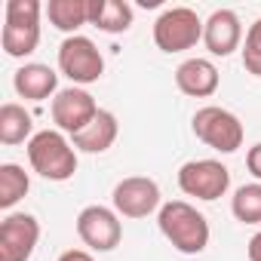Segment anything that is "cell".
Masks as SVG:
<instances>
[{
    "instance_id": "obj_24",
    "label": "cell",
    "mask_w": 261,
    "mask_h": 261,
    "mask_svg": "<svg viewBox=\"0 0 261 261\" xmlns=\"http://www.w3.org/2000/svg\"><path fill=\"white\" fill-rule=\"evenodd\" d=\"M246 255H249V261H261V230L249 240V246H246Z\"/></svg>"
},
{
    "instance_id": "obj_4",
    "label": "cell",
    "mask_w": 261,
    "mask_h": 261,
    "mask_svg": "<svg viewBox=\"0 0 261 261\" xmlns=\"http://www.w3.org/2000/svg\"><path fill=\"white\" fill-rule=\"evenodd\" d=\"M191 129L203 145H209L218 154H233L237 148H243V136H246L240 117L227 108H218V105L200 108L191 120Z\"/></svg>"
},
{
    "instance_id": "obj_18",
    "label": "cell",
    "mask_w": 261,
    "mask_h": 261,
    "mask_svg": "<svg viewBox=\"0 0 261 261\" xmlns=\"http://www.w3.org/2000/svg\"><path fill=\"white\" fill-rule=\"evenodd\" d=\"M34 139V120L31 114L16 105V101H7L0 108V142L4 145H22V142H31Z\"/></svg>"
},
{
    "instance_id": "obj_10",
    "label": "cell",
    "mask_w": 261,
    "mask_h": 261,
    "mask_svg": "<svg viewBox=\"0 0 261 261\" xmlns=\"http://www.w3.org/2000/svg\"><path fill=\"white\" fill-rule=\"evenodd\" d=\"M77 237L83 240V246H89L92 252H111L120 246L123 240V224H120V215L108 206H86L80 209L77 215Z\"/></svg>"
},
{
    "instance_id": "obj_3",
    "label": "cell",
    "mask_w": 261,
    "mask_h": 261,
    "mask_svg": "<svg viewBox=\"0 0 261 261\" xmlns=\"http://www.w3.org/2000/svg\"><path fill=\"white\" fill-rule=\"evenodd\" d=\"M40 0H7L0 43L10 59H25L40 46Z\"/></svg>"
},
{
    "instance_id": "obj_7",
    "label": "cell",
    "mask_w": 261,
    "mask_h": 261,
    "mask_svg": "<svg viewBox=\"0 0 261 261\" xmlns=\"http://www.w3.org/2000/svg\"><path fill=\"white\" fill-rule=\"evenodd\" d=\"M178 188L181 194L188 197H197V200H218L227 194L230 188V169L218 160H188L181 169H178Z\"/></svg>"
},
{
    "instance_id": "obj_16",
    "label": "cell",
    "mask_w": 261,
    "mask_h": 261,
    "mask_svg": "<svg viewBox=\"0 0 261 261\" xmlns=\"http://www.w3.org/2000/svg\"><path fill=\"white\" fill-rule=\"evenodd\" d=\"M133 7L126 0H89V25L105 34H123L133 28Z\"/></svg>"
},
{
    "instance_id": "obj_14",
    "label": "cell",
    "mask_w": 261,
    "mask_h": 261,
    "mask_svg": "<svg viewBox=\"0 0 261 261\" xmlns=\"http://www.w3.org/2000/svg\"><path fill=\"white\" fill-rule=\"evenodd\" d=\"M13 86L22 98L28 101H43V98H56L59 95V74L49 68V65H40V62H28L16 71L13 77Z\"/></svg>"
},
{
    "instance_id": "obj_19",
    "label": "cell",
    "mask_w": 261,
    "mask_h": 261,
    "mask_svg": "<svg viewBox=\"0 0 261 261\" xmlns=\"http://www.w3.org/2000/svg\"><path fill=\"white\" fill-rule=\"evenodd\" d=\"M28 191H31V178L19 163L0 166V209H13Z\"/></svg>"
},
{
    "instance_id": "obj_20",
    "label": "cell",
    "mask_w": 261,
    "mask_h": 261,
    "mask_svg": "<svg viewBox=\"0 0 261 261\" xmlns=\"http://www.w3.org/2000/svg\"><path fill=\"white\" fill-rule=\"evenodd\" d=\"M230 212L243 224H261V181L237 188L230 197Z\"/></svg>"
},
{
    "instance_id": "obj_1",
    "label": "cell",
    "mask_w": 261,
    "mask_h": 261,
    "mask_svg": "<svg viewBox=\"0 0 261 261\" xmlns=\"http://www.w3.org/2000/svg\"><path fill=\"white\" fill-rule=\"evenodd\" d=\"M157 224H160V233L169 240V246L181 255H200L209 246V221L188 200L163 203L157 212Z\"/></svg>"
},
{
    "instance_id": "obj_22",
    "label": "cell",
    "mask_w": 261,
    "mask_h": 261,
    "mask_svg": "<svg viewBox=\"0 0 261 261\" xmlns=\"http://www.w3.org/2000/svg\"><path fill=\"white\" fill-rule=\"evenodd\" d=\"M246 166H249V172L255 175V181H261V142L249 148V154H246Z\"/></svg>"
},
{
    "instance_id": "obj_2",
    "label": "cell",
    "mask_w": 261,
    "mask_h": 261,
    "mask_svg": "<svg viewBox=\"0 0 261 261\" xmlns=\"http://www.w3.org/2000/svg\"><path fill=\"white\" fill-rule=\"evenodd\" d=\"M28 163L46 181H68L77 172V148L59 129H40L28 142Z\"/></svg>"
},
{
    "instance_id": "obj_17",
    "label": "cell",
    "mask_w": 261,
    "mask_h": 261,
    "mask_svg": "<svg viewBox=\"0 0 261 261\" xmlns=\"http://www.w3.org/2000/svg\"><path fill=\"white\" fill-rule=\"evenodd\" d=\"M43 13L56 31L74 37L77 28L89 25V0H49Z\"/></svg>"
},
{
    "instance_id": "obj_13",
    "label": "cell",
    "mask_w": 261,
    "mask_h": 261,
    "mask_svg": "<svg viewBox=\"0 0 261 261\" xmlns=\"http://www.w3.org/2000/svg\"><path fill=\"white\" fill-rule=\"evenodd\" d=\"M218 68L209 62V59H185L178 68H175V86L191 95V98H209L218 92Z\"/></svg>"
},
{
    "instance_id": "obj_15",
    "label": "cell",
    "mask_w": 261,
    "mask_h": 261,
    "mask_svg": "<svg viewBox=\"0 0 261 261\" xmlns=\"http://www.w3.org/2000/svg\"><path fill=\"white\" fill-rule=\"evenodd\" d=\"M117 133H120L117 117L101 108V111L95 114V120L83 129V133H77L71 142H74V148L83 151V154H105V151L117 142Z\"/></svg>"
},
{
    "instance_id": "obj_21",
    "label": "cell",
    "mask_w": 261,
    "mask_h": 261,
    "mask_svg": "<svg viewBox=\"0 0 261 261\" xmlns=\"http://www.w3.org/2000/svg\"><path fill=\"white\" fill-rule=\"evenodd\" d=\"M243 68L252 77H261V19H255L246 31V43H243Z\"/></svg>"
},
{
    "instance_id": "obj_23",
    "label": "cell",
    "mask_w": 261,
    "mask_h": 261,
    "mask_svg": "<svg viewBox=\"0 0 261 261\" xmlns=\"http://www.w3.org/2000/svg\"><path fill=\"white\" fill-rule=\"evenodd\" d=\"M59 261H95L86 249H68V252H62L59 255Z\"/></svg>"
},
{
    "instance_id": "obj_9",
    "label": "cell",
    "mask_w": 261,
    "mask_h": 261,
    "mask_svg": "<svg viewBox=\"0 0 261 261\" xmlns=\"http://www.w3.org/2000/svg\"><path fill=\"white\" fill-rule=\"evenodd\" d=\"M114 212L123 218H148L151 212H160V185L148 175H129L114 185L111 194Z\"/></svg>"
},
{
    "instance_id": "obj_11",
    "label": "cell",
    "mask_w": 261,
    "mask_h": 261,
    "mask_svg": "<svg viewBox=\"0 0 261 261\" xmlns=\"http://www.w3.org/2000/svg\"><path fill=\"white\" fill-rule=\"evenodd\" d=\"M40 243V221L28 212H10L0 221V261H31Z\"/></svg>"
},
{
    "instance_id": "obj_12",
    "label": "cell",
    "mask_w": 261,
    "mask_h": 261,
    "mask_svg": "<svg viewBox=\"0 0 261 261\" xmlns=\"http://www.w3.org/2000/svg\"><path fill=\"white\" fill-rule=\"evenodd\" d=\"M203 43L212 56L227 59L230 53H237L243 46V25L240 16L233 10H215L206 22H203Z\"/></svg>"
},
{
    "instance_id": "obj_5",
    "label": "cell",
    "mask_w": 261,
    "mask_h": 261,
    "mask_svg": "<svg viewBox=\"0 0 261 261\" xmlns=\"http://www.w3.org/2000/svg\"><path fill=\"white\" fill-rule=\"evenodd\" d=\"M203 40V19L191 7H169L154 22V43L160 53H185Z\"/></svg>"
},
{
    "instance_id": "obj_6",
    "label": "cell",
    "mask_w": 261,
    "mask_h": 261,
    "mask_svg": "<svg viewBox=\"0 0 261 261\" xmlns=\"http://www.w3.org/2000/svg\"><path fill=\"white\" fill-rule=\"evenodd\" d=\"M59 71L74 86H89L105 74V59L89 37L74 34V37H65L59 46Z\"/></svg>"
},
{
    "instance_id": "obj_8",
    "label": "cell",
    "mask_w": 261,
    "mask_h": 261,
    "mask_svg": "<svg viewBox=\"0 0 261 261\" xmlns=\"http://www.w3.org/2000/svg\"><path fill=\"white\" fill-rule=\"evenodd\" d=\"M98 111H101V108L95 105L92 92H86L83 86L59 89V95H56L53 105H49V114H53L56 129H59V133H65V136H71V139H74L77 133H83V129L95 120Z\"/></svg>"
}]
</instances>
